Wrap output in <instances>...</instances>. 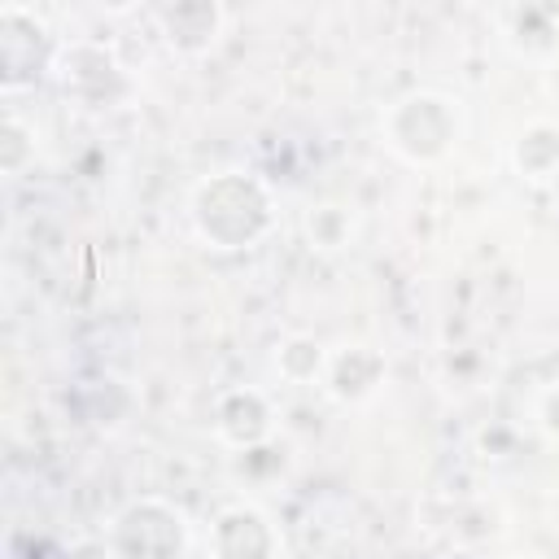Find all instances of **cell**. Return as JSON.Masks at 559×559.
I'll return each mask as SVG.
<instances>
[{"mask_svg": "<svg viewBox=\"0 0 559 559\" xmlns=\"http://www.w3.org/2000/svg\"><path fill=\"white\" fill-rule=\"evenodd\" d=\"M210 559H280V528L249 502H231L210 524Z\"/></svg>", "mask_w": 559, "mask_h": 559, "instance_id": "8992f818", "label": "cell"}, {"mask_svg": "<svg viewBox=\"0 0 559 559\" xmlns=\"http://www.w3.org/2000/svg\"><path fill=\"white\" fill-rule=\"evenodd\" d=\"M389 376V362L380 349L371 345H345V349H332L328 354V371H323V389L332 402L341 406H358L367 402Z\"/></svg>", "mask_w": 559, "mask_h": 559, "instance_id": "9c48e42d", "label": "cell"}, {"mask_svg": "<svg viewBox=\"0 0 559 559\" xmlns=\"http://www.w3.org/2000/svg\"><path fill=\"white\" fill-rule=\"evenodd\" d=\"M35 162V131L9 109L4 127H0V170L4 175H22Z\"/></svg>", "mask_w": 559, "mask_h": 559, "instance_id": "5bb4252c", "label": "cell"}, {"mask_svg": "<svg viewBox=\"0 0 559 559\" xmlns=\"http://www.w3.org/2000/svg\"><path fill=\"white\" fill-rule=\"evenodd\" d=\"M511 162H515V170L524 179H550V175H559V122H550V118L528 122L515 135V144H511Z\"/></svg>", "mask_w": 559, "mask_h": 559, "instance_id": "8fae6325", "label": "cell"}, {"mask_svg": "<svg viewBox=\"0 0 559 559\" xmlns=\"http://www.w3.org/2000/svg\"><path fill=\"white\" fill-rule=\"evenodd\" d=\"M52 74H57V83L70 96H79L83 105H96V109H105V105H114L118 96L131 92V83L122 74V61L100 39H70V44H61V52L52 61Z\"/></svg>", "mask_w": 559, "mask_h": 559, "instance_id": "5b68a950", "label": "cell"}, {"mask_svg": "<svg viewBox=\"0 0 559 559\" xmlns=\"http://www.w3.org/2000/svg\"><path fill=\"white\" fill-rule=\"evenodd\" d=\"M188 515L166 498H131L105 524V559H188Z\"/></svg>", "mask_w": 559, "mask_h": 559, "instance_id": "3957f363", "label": "cell"}, {"mask_svg": "<svg viewBox=\"0 0 559 559\" xmlns=\"http://www.w3.org/2000/svg\"><path fill=\"white\" fill-rule=\"evenodd\" d=\"M275 371H280V380H288V384L323 380V371H328V349H323V341L310 336V332L284 336V341L275 345Z\"/></svg>", "mask_w": 559, "mask_h": 559, "instance_id": "7c38bea8", "label": "cell"}, {"mask_svg": "<svg viewBox=\"0 0 559 559\" xmlns=\"http://www.w3.org/2000/svg\"><path fill=\"white\" fill-rule=\"evenodd\" d=\"M380 135H384V148L397 153L406 166H441L463 135V114L450 96L419 87L397 96L384 109Z\"/></svg>", "mask_w": 559, "mask_h": 559, "instance_id": "7a4b0ae2", "label": "cell"}, {"mask_svg": "<svg viewBox=\"0 0 559 559\" xmlns=\"http://www.w3.org/2000/svg\"><path fill=\"white\" fill-rule=\"evenodd\" d=\"M61 44L52 39L48 22L26 4H0V83L4 92H17L35 83L44 70H52Z\"/></svg>", "mask_w": 559, "mask_h": 559, "instance_id": "277c9868", "label": "cell"}, {"mask_svg": "<svg viewBox=\"0 0 559 559\" xmlns=\"http://www.w3.org/2000/svg\"><path fill=\"white\" fill-rule=\"evenodd\" d=\"M537 419H542V428H546V437H555L559 441V384L542 397V406H537Z\"/></svg>", "mask_w": 559, "mask_h": 559, "instance_id": "9a60e30c", "label": "cell"}, {"mask_svg": "<svg viewBox=\"0 0 559 559\" xmlns=\"http://www.w3.org/2000/svg\"><path fill=\"white\" fill-rule=\"evenodd\" d=\"M502 559H533V555H502Z\"/></svg>", "mask_w": 559, "mask_h": 559, "instance_id": "e0dca14e", "label": "cell"}, {"mask_svg": "<svg viewBox=\"0 0 559 559\" xmlns=\"http://www.w3.org/2000/svg\"><path fill=\"white\" fill-rule=\"evenodd\" d=\"M188 218L201 245L218 253L253 249L275 227V197L258 175L218 170L205 175L188 197Z\"/></svg>", "mask_w": 559, "mask_h": 559, "instance_id": "6da1fadb", "label": "cell"}, {"mask_svg": "<svg viewBox=\"0 0 559 559\" xmlns=\"http://www.w3.org/2000/svg\"><path fill=\"white\" fill-rule=\"evenodd\" d=\"M546 92L559 100V61H550V70H546Z\"/></svg>", "mask_w": 559, "mask_h": 559, "instance_id": "2e32d148", "label": "cell"}, {"mask_svg": "<svg viewBox=\"0 0 559 559\" xmlns=\"http://www.w3.org/2000/svg\"><path fill=\"white\" fill-rule=\"evenodd\" d=\"M227 26V9L218 0H175L157 9V31L170 52L179 57H205Z\"/></svg>", "mask_w": 559, "mask_h": 559, "instance_id": "52a82bcc", "label": "cell"}, {"mask_svg": "<svg viewBox=\"0 0 559 559\" xmlns=\"http://www.w3.org/2000/svg\"><path fill=\"white\" fill-rule=\"evenodd\" d=\"M306 240H310V249H319V253L345 249V245L354 240V218H349V210L336 205V201L310 205V214H306Z\"/></svg>", "mask_w": 559, "mask_h": 559, "instance_id": "4fadbf2b", "label": "cell"}, {"mask_svg": "<svg viewBox=\"0 0 559 559\" xmlns=\"http://www.w3.org/2000/svg\"><path fill=\"white\" fill-rule=\"evenodd\" d=\"M275 428V411L262 389H227L214 402V432L231 450H258Z\"/></svg>", "mask_w": 559, "mask_h": 559, "instance_id": "ba28073f", "label": "cell"}, {"mask_svg": "<svg viewBox=\"0 0 559 559\" xmlns=\"http://www.w3.org/2000/svg\"><path fill=\"white\" fill-rule=\"evenodd\" d=\"M502 35L524 57H555L559 52V13L546 4H515L502 9Z\"/></svg>", "mask_w": 559, "mask_h": 559, "instance_id": "30bf717a", "label": "cell"}]
</instances>
